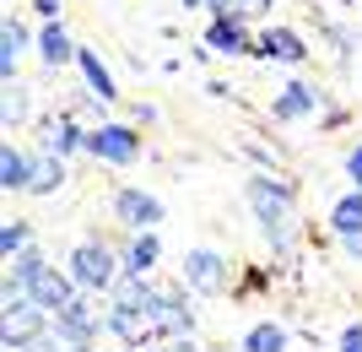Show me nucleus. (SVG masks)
I'll return each instance as SVG.
<instances>
[{
  "instance_id": "423d86ee",
  "label": "nucleus",
  "mask_w": 362,
  "mask_h": 352,
  "mask_svg": "<svg viewBox=\"0 0 362 352\" xmlns=\"http://www.w3.org/2000/svg\"><path fill=\"white\" fill-rule=\"evenodd\" d=\"M179 282L189 293H200V298H216V293H227V261L216 255V249H189Z\"/></svg>"
},
{
  "instance_id": "b1692460",
  "label": "nucleus",
  "mask_w": 362,
  "mask_h": 352,
  "mask_svg": "<svg viewBox=\"0 0 362 352\" xmlns=\"http://www.w3.org/2000/svg\"><path fill=\"white\" fill-rule=\"evenodd\" d=\"M22 120H28V92L6 87V125H22Z\"/></svg>"
},
{
  "instance_id": "7c9ffc66",
  "label": "nucleus",
  "mask_w": 362,
  "mask_h": 352,
  "mask_svg": "<svg viewBox=\"0 0 362 352\" xmlns=\"http://www.w3.org/2000/svg\"><path fill=\"white\" fill-rule=\"evenodd\" d=\"M124 352H157V347H124Z\"/></svg>"
},
{
  "instance_id": "2eb2a0df",
  "label": "nucleus",
  "mask_w": 362,
  "mask_h": 352,
  "mask_svg": "<svg viewBox=\"0 0 362 352\" xmlns=\"http://www.w3.org/2000/svg\"><path fill=\"white\" fill-rule=\"evenodd\" d=\"M38 141H44L49 157H71L76 147H87V130H76V125L60 114V120H44V136H38Z\"/></svg>"
},
{
  "instance_id": "a211bd4d",
  "label": "nucleus",
  "mask_w": 362,
  "mask_h": 352,
  "mask_svg": "<svg viewBox=\"0 0 362 352\" xmlns=\"http://www.w3.org/2000/svg\"><path fill=\"white\" fill-rule=\"evenodd\" d=\"M60 184H65V157L38 152V157H33V179H28V190H33V195H54Z\"/></svg>"
},
{
  "instance_id": "f8f14e48",
  "label": "nucleus",
  "mask_w": 362,
  "mask_h": 352,
  "mask_svg": "<svg viewBox=\"0 0 362 352\" xmlns=\"http://www.w3.org/2000/svg\"><path fill=\"white\" fill-rule=\"evenodd\" d=\"M206 49H211V55H243V49H249L243 16H216L211 28H206Z\"/></svg>"
},
{
  "instance_id": "39448f33",
  "label": "nucleus",
  "mask_w": 362,
  "mask_h": 352,
  "mask_svg": "<svg viewBox=\"0 0 362 352\" xmlns=\"http://www.w3.org/2000/svg\"><path fill=\"white\" fill-rule=\"evenodd\" d=\"M114 217H119L130 233H151L163 222V200L151 195V190H141V184H119V190H114Z\"/></svg>"
},
{
  "instance_id": "a878e982",
  "label": "nucleus",
  "mask_w": 362,
  "mask_h": 352,
  "mask_svg": "<svg viewBox=\"0 0 362 352\" xmlns=\"http://www.w3.org/2000/svg\"><path fill=\"white\" fill-rule=\"evenodd\" d=\"M346 174H351V179H357V190H362V141H357V147H351V152H346Z\"/></svg>"
},
{
  "instance_id": "1a4fd4ad",
  "label": "nucleus",
  "mask_w": 362,
  "mask_h": 352,
  "mask_svg": "<svg viewBox=\"0 0 362 352\" xmlns=\"http://www.w3.org/2000/svg\"><path fill=\"white\" fill-rule=\"evenodd\" d=\"M103 325L124 341V347H157V341H163L146 309H114V304H108V320H103Z\"/></svg>"
},
{
  "instance_id": "2f4dec72",
  "label": "nucleus",
  "mask_w": 362,
  "mask_h": 352,
  "mask_svg": "<svg viewBox=\"0 0 362 352\" xmlns=\"http://www.w3.org/2000/svg\"><path fill=\"white\" fill-rule=\"evenodd\" d=\"M71 352H98V347H71Z\"/></svg>"
},
{
  "instance_id": "aec40b11",
  "label": "nucleus",
  "mask_w": 362,
  "mask_h": 352,
  "mask_svg": "<svg viewBox=\"0 0 362 352\" xmlns=\"http://www.w3.org/2000/svg\"><path fill=\"white\" fill-rule=\"evenodd\" d=\"M28 179H33V157H22L11 141H6V152H0V184H6V190H28Z\"/></svg>"
},
{
  "instance_id": "5701e85b",
  "label": "nucleus",
  "mask_w": 362,
  "mask_h": 352,
  "mask_svg": "<svg viewBox=\"0 0 362 352\" xmlns=\"http://www.w3.org/2000/svg\"><path fill=\"white\" fill-rule=\"evenodd\" d=\"M28 249H33V228L11 217V222L0 228V255H6V261H16V255H28Z\"/></svg>"
},
{
  "instance_id": "cd10ccee",
  "label": "nucleus",
  "mask_w": 362,
  "mask_h": 352,
  "mask_svg": "<svg viewBox=\"0 0 362 352\" xmlns=\"http://www.w3.org/2000/svg\"><path fill=\"white\" fill-rule=\"evenodd\" d=\"M33 11L38 16H60V0H33Z\"/></svg>"
},
{
  "instance_id": "0eeeda50",
  "label": "nucleus",
  "mask_w": 362,
  "mask_h": 352,
  "mask_svg": "<svg viewBox=\"0 0 362 352\" xmlns=\"http://www.w3.org/2000/svg\"><path fill=\"white\" fill-rule=\"evenodd\" d=\"M87 152L98 157V163H136L141 136L130 125H98V130H87Z\"/></svg>"
},
{
  "instance_id": "9d476101",
  "label": "nucleus",
  "mask_w": 362,
  "mask_h": 352,
  "mask_svg": "<svg viewBox=\"0 0 362 352\" xmlns=\"http://www.w3.org/2000/svg\"><path fill=\"white\" fill-rule=\"evenodd\" d=\"M76 293H81V288H76V282H71V271H54V266H44V271L33 276L28 298H33V304H38V309H54V314H60V309L71 304Z\"/></svg>"
},
{
  "instance_id": "393cba45",
  "label": "nucleus",
  "mask_w": 362,
  "mask_h": 352,
  "mask_svg": "<svg viewBox=\"0 0 362 352\" xmlns=\"http://www.w3.org/2000/svg\"><path fill=\"white\" fill-rule=\"evenodd\" d=\"M341 352H362V320H351L346 331H341Z\"/></svg>"
},
{
  "instance_id": "f03ea898",
  "label": "nucleus",
  "mask_w": 362,
  "mask_h": 352,
  "mask_svg": "<svg viewBox=\"0 0 362 352\" xmlns=\"http://www.w3.org/2000/svg\"><path fill=\"white\" fill-rule=\"evenodd\" d=\"M65 271H71V282H76L81 293H114V282H119L124 261L103 244V239H81V244L71 249Z\"/></svg>"
},
{
  "instance_id": "c85d7f7f",
  "label": "nucleus",
  "mask_w": 362,
  "mask_h": 352,
  "mask_svg": "<svg viewBox=\"0 0 362 352\" xmlns=\"http://www.w3.org/2000/svg\"><path fill=\"white\" fill-rule=\"evenodd\" d=\"M265 6H271V0H238V11H233V16H249V11H265Z\"/></svg>"
},
{
  "instance_id": "f257e3e1",
  "label": "nucleus",
  "mask_w": 362,
  "mask_h": 352,
  "mask_svg": "<svg viewBox=\"0 0 362 352\" xmlns=\"http://www.w3.org/2000/svg\"><path fill=\"white\" fill-rule=\"evenodd\" d=\"M292 200H298V184L281 179V174H255L249 179V206H255L259 228L276 239V249H287V222H292Z\"/></svg>"
},
{
  "instance_id": "473e14b6",
  "label": "nucleus",
  "mask_w": 362,
  "mask_h": 352,
  "mask_svg": "<svg viewBox=\"0 0 362 352\" xmlns=\"http://www.w3.org/2000/svg\"><path fill=\"white\" fill-rule=\"evenodd\" d=\"M184 6H206V0H184Z\"/></svg>"
},
{
  "instance_id": "4468645a",
  "label": "nucleus",
  "mask_w": 362,
  "mask_h": 352,
  "mask_svg": "<svg viewBox=\"0 0 362 352\" xmlns=\"http://www.w3.org/2000/svg\"><path fill=\"white\" fill-rule=\"evenodd\" d=\"M124 271L130 276H151L157 271V261H163V244H157V233H136V239H130V244H124Z\"/></svg>"
},
{
  "instance_id": "412c9836",
  "label": "nucleus",
  "mask_w": 362,
  "mask_h": 352,
  "mask_svg": "<svg viewBox=\"0 0 362 352\" xmlns=\"http://www.w3.org/2000/svg\"><path fill=\"white\" fill-rule=\"evenodd\" d=\"M38 55H44L49 65H65V60H76V49H71V38H65V28H60V22L38 33Z\"/></svg>"
},
{
  "instance_id": "dca6fc26",
  "label": "nucleus",
  "mask_w": 362,
  "mask_h": 352,
  "mask_svg": "<svg viewBox=\"0 0 362 352\" xmlns=\"http://www.w3.org/2000/svg\"><path fill=\"white\" fill-rule=\"evenodd\" d=\"M76 65H81V76H87V87H92L98 103H114V98H119V92H114V76H108V65L98 60V49H76Z\"/></svg>"
},
{
  "instance_id": "ddd939ff",
  "label": "nucleus",
  "mask_w": 362,
  "mask_h": 352,
  "mask_svg": "<svg viewBox=\"0 0 362 352\" xmlns=\"http://www.w3.org/2000/svg\"><path fill=\"white\" fill-rule=\"evenodd\" d=\"M319 108V92L308 87V81H292V87H281V98L271 103V114L276 120H308Z\"/></svg>"
},
{
  "instance_id": "bb28decb",
  "label": "nucleus",
  "mask_w": 362,
  "mask_h": 352,
  "mask_svg": "<svg viewBox=\"0 0 362 352\" xmlns=\"http://www.w3.org/2000/svg\"><path fill=\"white\" fill-rule=\"evenodd\" d=\"M163 352H206V347H200V341L195 336H179V341H168V347Z\"/></svg>"
},
{
  "instance_id": "7ed1b4c3",
  "label": "nucleus",
  "mask_w": 362,
  "mask_h": 352,
  "mask_svg": "<svg viewBox=\"0 0 362 352\" xmlns=\"http://www.w3.org/2000/svg\"><path fill=\"white\" fill-rule=\"evenodd\" d=\"M151 325H157V336L163 341H179V336H195V309H189V293H184V282H168V288L151 293L146 304Z\"/></svg>"
},
{
  "instance_id": "20e7f679",
  "label": "nucleus",
  "mask_w": 362,
  "mask_h": 352,
  "mask_svg": "<svg viewBox=\"0 0 362 352\" xmlns=\"http://www.w3.org/2000/svg\"><path fill=\"white\" fill-rule=\"evenodd\" d=\"M6 347H28V341L49 336V309H38L22 288H6V325H0Z\"/></svg>"
},
{
  "instance_id": "f3484780",
  "label": "nucleus",
  "mask_w": 362,
  "mask_h": 352,
  "mask_svg": "<svg viewBox=\"0 0 362 352\" xmlns=\"http://www.w3.org/2000/svg\"><path fill=\"white\" fill-rule=\"evenodd\" d=\"M330 228H335V239H362V190H351V195L335 200Z\"/></svg>"
},
{
  "instance_id": "4be33fe9",
  "label": "nucleus",
  "mask_w": 362,
  "mask_h": 352,
  "mask_svg": "<svg viewBox=\"0 0 362 352\" xmlns=\"http://www.w3.org/2000/svg\"><path fill=\"white\" fill-rule=\"evenodd\" d=\"M22 44H28V28L22 22H6L0 28V76L11 81V65H16V55H22Z\"/></svg>"
},
{
  "instance_id": "9b49d317",
  "label": "nucleus",
  "mask_w": 362,
  "mask_h": 352,
  "mask_svg": "<svg viewBox=\"0 0 362 352\" xmlns=\"http://www.w3.org/2000/svg\"><path fill=\"white\" fill-rule=\"evenodd\" d=\"M255 55H259V60H287V65L308 60V49H303V38L292 28H265V33H259V44H255Z\"/></svg>"
},
{
  "instance_id": "6e6552de",
  "label": "nucleus",
  "mask_w": 362,
  "mask_h": 352,
  "mask_svg": "<svg viewBox=\"0 0 362 352\" xmlns=\"http://www.w3.org/2000/svg\"><path fill=\"white\" fill-rule=\"evenodd\" d=\"M54 336H60L65 347H98V314H92V304L81 293L54 314Z\"/></svg>"
},
{
  "instance_id": "6ab92c4d",
  "label": "nucleus",
  "mask_w": 362,
  "mask_h": 352,
  "mask_svg": "<svg viewBox=\"0 0 362 352\" xmlns=\"http://www.w3.org/2000/svg\"><path fill=\"white\" fill-rule=\"evenodd\" d=\"M243 352H287V325L276 320H259L243 331Z\"/></svg>"
},
{
  "instance_id": "c756f323",
  "label": "nucleus",
  "mask_w": 362,
  "mask_h": 352,
  "mask_svg": "<svg viewBox=\"0 0 362 352\" xmlns=\"http://www.w3.org/2000/svg\"><path fill=\"white\" fill-rule=\"evenodd\" d=\"M341 249H346L351 261H362V239H341Z\"/></svg>"
}]
</instances>
